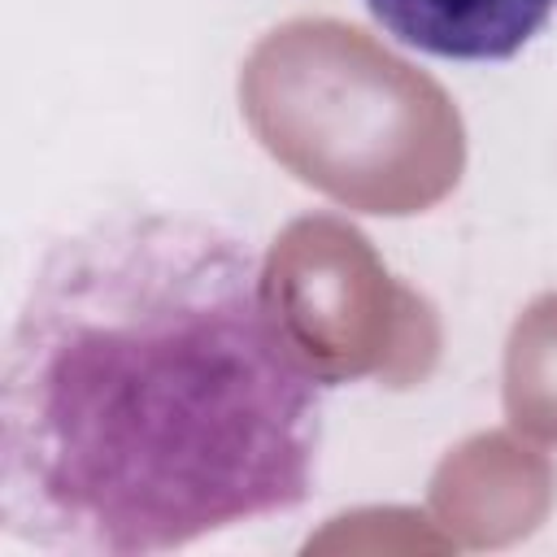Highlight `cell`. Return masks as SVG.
Returning a JSON list of instances; mask_svg holds the SVG:
<instances>
[{"instance_id": "cell-1", "label": "cell", "mask_w": 557, "mask_h": 557, "mask_svg": "<svg viewBox=\"0 0 557 557\" xmlns=\"http://www.w3.org/2000/svg\"><path fill=\"white\" fill-rule=\"evenodd\" d=\"M326 379L265 257L178 209L57 239L0 370V531L39 553L139 557L313 496Z\"/></svg>"}, {"instance_id": "cell-2", "label": "cell", "mask_w": 557, "mask_h": 557, "mask_svg": "<svg viewBox=\"0 0 557 557\" xmlns=\"http://www.w3.org/2000/svg\"><path fill=\"white\" fill-rule=\"evenodd\" d=\"M405 48L440 61H509L557 13V0H361Z\"/></svg>"}]
</instances>
